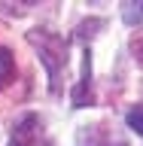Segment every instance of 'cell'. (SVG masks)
<instances>
[{
  "instance_id": "6da1fadb",
  "label": "cell",
  "mask_w": 143,
  "mask_h": 146,
  "mask_svg": "<svg viewBox=\"0 0 143 146\" xmlns=\"http://www.w3.org/2000/svg\"><path fill=\"white\" fill-rule=\"evenodd\" d=\"M27 43L37 49L43 67L52 76V88L58 91V76L67 67V43H64V36L52 34V31H27Z\"/></svg>"
},
{
  "instance_id": "7a4b0ae2",
  "label": "cell",
  "mask_w": 143,
  "mask_h": 146,
  "mask_svg": "<svg viewBox=\"0 0 143 146\" xmlns=\"http://www.w3.org/2000/svg\"><path fill=\"white\" fill-rule=\"evenodd\" d=\"M73 107H91L94 104V94H91V52L85 49L82 52V76L76 82V88L70 91Z\"/></svg>"
},
{
  "instance_id": "3957f363",
  "label": "cell",
  "mask_w": 143,
  "mask_h": 146,
  "mask_svg": "<svg viewBox=\"0 0 143 146\" xmlns=\"http://www.w3.org/2000/svg\"><path fill=\"white\" fill-rule=\"evenodd\" d=\"M37 137H40V116L27 113V116L15 125L9 146H37Z\"/></svg>"
},
{
  "instance_id": "277c9868",
  "label": "cell",
  "mask_w": 143,
  "mask_h": 146,
  "mask_svg": "<svg viewBox=\"0 0 143 146\" xmlns=\"http://www.w3.org/2000/svg\"><path fill=\"white\" fill-rule=\"evenodd\" d=\"M15 79V55L6 46H0V88H6Z\"/></svg>"
},
{
  "instance_id": "5b68a950",
  "label": "cell",
  "mask_w": 143,
  "mask_h": 146,
  "mask_svg": "<svg viewBox=\"0 0 143 146\" xmlns=\"http://www.w3.org/2000/svg\"><path fill=\"white\" fill-rule=\"evenodd\" d=\"M122 18H125V25H140L143 21V3H125Z\"/></svg>"
},
{
  "instance_id": "8992f818",
  "label": "cell",
  "mask_w": 143,
  "mask_h": 146,
  "mask_svg": "<svg viewBox=\"0 0 143 146\" xmlns=\"http://www.w3.org/2000/svg\"><path fill=\"white\" fill-rule=\"evenodd\" d=\"M125 122H128V128H131L134 134L143 137V107H131L128 116H125Z\"/></svg>"
},
{
  "instance_id": "52a82bcc",
  "label": "cell",
  "mask_w": 143,
  "mask_h": 146,
  "mask_svg": "<svg viewBox=\"0 0 143 146\" xmlns=\"http://www.w3.org/2000/svg\"><path fill=\"white\" fill-rule=\"evenodd\" d=\"M98 27H104V21H100V18H88V21H82L79 25V31H76V40H85V36H94L98 34Z\"/></svg>"
},
{
  "instance_id": "ba28073f",
  "label": "cell",
  "mask_w": 143,
  "mask_h": 146,
  "mask_svg": "<svg viewBox=\"0 0 143 146\" xmlns=\"http://www.w3.org/2000/svg\"><path fill=\"white\" fill-rule=\"evenodd\" d=\"M131 52H134L137 64H140V67H143V31H137V34L131 36Z\"/></svg>"
}]
</instances>
